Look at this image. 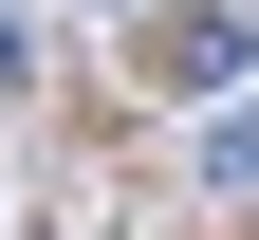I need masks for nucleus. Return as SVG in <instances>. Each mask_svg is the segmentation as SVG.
<instances>
[{
  "instance_id": "nucleus-1",
  "label": "nucleus",
  "mask_w": 259,
  "mask_h": 240,
  "mask_svg": "<svg viewBox=\"0 0 259 240\" xmlns=\"http://www.w3.org/2000/svg\"><path fill=\"white\" fill-rule=\"evenodd\" d=\"M148 74H167V92H222V74H241V19H167Z\"/></svg>"
},
{
  "instance_id": "nucleus-2",
  "label": "nucleus",
  "mask_w": 259,
  "mask_h": 240,
  "mask_svg": "<svg viewBox=\"0 0 259 240\" xmlns=\"http://www.w3.org/2000/svg\"><path fill=\"white\" fill-rule=\"evenodd\" d=\"M204 185H259V111H222V129H204Z\"/></svg>"
}]
</instances>
